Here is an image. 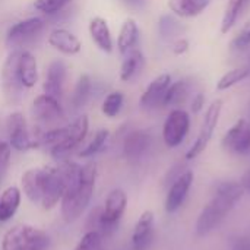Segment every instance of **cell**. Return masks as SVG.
<instances>
[{"mask_svg": "<svg viewBox=\"0 0 250 250\" xmlns=\"http://www.w3.org/2000/svg\"><path fill=\"white\" fill-rule=\"evenodd\" d=\"M190 82L188 79H180L174 83H171L163 98V104L161 107H177V105H182L189 94H190Z\"/></svg>", "mask_w": 250, "mask_h": 250, "instance_id": "cb8c5ba5", "label": "cell"}, {"mask_svg": "<svg viewBox=\"0 0 250 250\" xmlns=\"http://www.w3.org/2000/svg\"><path fill=\"white\" fill-rule=\"evenodd\" d=\"M69 3V0H35L34 7L44 15H56L57 12L63 10Z\"/></svg>", "mask_w": 250, "mask_h": 250, "instance_id": "e575fe53", "label": "cell"}, {"mask_svg": "<svg viewBox=\"0 0 250 250\" xmlns=\"http://www.w3.org/2000/svg\"><path fill=\"white\" fill-rule=\"evenodd\" d=\"M234 207H236L234 202H231L223 196L214 195L211 202L201 211V214L198 217V221L195 226L196 236L205 237L211 231H214Z\"/></svg>", "mask_w": 250, "mask_h": 250, "instance_id": "277c9868", "label": "cell"}, {"mask_svg": "<svg viewBox=\"0 0 250 250\" xmlns=\"http://www.w3.org/2000/svg\"><path fill=\"white\" fill-rule=\"evenodd\" d=\"M66 73H67V67L63 60L51 62L45 72V79L42 83L44 94L59 100V97H62V94H63Z\"/></svg>", "mask_w": 250, "mask_h": 250, "instance_id": "9a60e30c", "label": "cell"}, {"mask_svg": "<svg viewBox=\"0 0 250 250\" xmlns=\"http://www.w3.org/2000/svg\"><path fill=\"white\" fill-rule=\"evenodd\" d=\"M151 142V135L146 130H133L123 141V155L130 161H136L148 152Z\"/></svg>", "mask_w": 250, "mask_h": 250, "instance_id": "e0dca14e", "label": "cell"}, {"mask_svg": "<svg viewBox=\"0 0 250 250\" xmlns=\"http://www.w3.org/2000/svg\"><path fill=\"white\" fill-rule=\"evenodd\" d=\"M48 44L63 53V54H67V56H73V54H78L82 48V44L79 41V38L72 34L70 31L64 29V28H56L50 32L48 35Z\"/></svg>", "mask_w": 250, "mask_h": 250, "instance_id": "ac0fdd59", "label": "cell"}, {"mask_svg": "<svg viewBox=\"0 0 250 250\" xmlns=\"http://www.w3.org/2000/svg\"><path fill=\"white\" fill-rule=\"evenodd\" d=\"M34 119L42 125H54L64 119V110L59 100L47 94L38 95L32 103Z\"/></svg>", "mask_w": 250, "mask_h": 250, "instance_id": "7c38bea8", "label": "cell"}, {"mask_svg": "<svg viewBox=\"0 0 250 250\" xmlns=\"http://www.w3.org/2000/svg\"><path fill=\"white\" fill-rule=\"evenodd\" d=\"M10 154H12V146L9 142L0 141V173L4 174L9 163H10Z\"/></svg>", "mask_w": 250, "mask_h": 250, "instance_id": "8d00e7d4", "label": "cell"}, {"mask_svg": "<svg viewBox=\"0 0 250 250\" xmlns=\"http://www.w3.org/2000/svg\"><path fill=\"white\" fill-rule=\"evenodd\" d=\"M103 234L97 230H88L73 250H101Z\"/></svg>", "mask_w": 250, "mask_h": 250, "instance_id": "836d02e7", "label": "cell"}, {"mask_svg": "<svg viewBox=\"0 0 250 250\" xmlns=\"http://www.w3.org/2000/svg\"><path fill=\"white\" fill-rule=\"evenodd\" d=\"M89 35L92 38V41L95 42V45L104 51V53H111L113 51V38H111V32L108 28V23L104 18L101 16H95L91 19L89 22Z\"/></svg>", "mask_w": 250, "mask_h": 250, "instance_id": "ffe728a7", "label": "cell"}, {"mask_svg": "<svg viewBox=\"0 0 250 250\" xmlns=\"http://www.w3.org/2000/svg\"><path fill=\"white\" fill-rule=\"evenodd\" d=\"M18 73L21 83L23 88L35 86L38 81V69H37V59L28 50H19L18 54Z\"/></svg>", "mask_w": 250, "mask_h": 250, "instance_id": "d6986e66", "label": "cell"}, {"mask_svg": "<svg viewBox=\"0 0 250 250\" xmlns=\"http://www.w3.org/2000/svg\"><path fill=\"white\" fill-rule=\"evenodd\" d=\"M123 103H125V95H123V92H120V91H113V92H110V94L105 97V100H104V103H103V105H101V111H103L104 116L113 119V117H116V116L122 111Z\"/></svg>", "mask_w": 250, "mask_h": 250, "instance_id": "4dcf8cb0", "label": "cell"}, {"mask_svg": "<svg viewBox=\"0 0 250 250\" xmlns=\"http://www.w3.org/2000/svg\"><path fill=\"white\" fill-rule=\"evenodd\" d=\"M233 249L234 250H250L249 237H236L233 239Z\"/></svg>", "mask_w": 250, "mask_h": 250, "instance_id": "ab89813d", "label": "cell"}, {"mask_svg": "<svg viewBox=\"0 0 250 250\" xmlns=\"http://www.w3.org/2000/svg\"><path fill=\"white\" fill-rule=\"evenodd\" d=\"M97 179V164L88 163L82 166L79 179L66 189L62 198V215L66 223H72L78 220L86 207L89 205Z\"/></svg>", "mask_w": 250, "mask_h": 250, "instance_id": "6da1fadb", "label": "cell"}, {"mask_svg": "<svg viewBox=\"0 0 250 250\" xmlns=\"http://www.w3.org/2000/svg\"><path fill=\"white\" fill-rule=\"evenodd\" d=\"M171 48H173V53L177 54V56L185 54L189 50V41L186 38H179V40L174 41V44H173Z\"/></svg>", "mask_w": 250, "mask_h": 250, "instance_id": "74e56055", "label": "cell"}, {"mask_svg": "<svg viewBox=\"0 0 250 250\" xmlns=\"http://www.w3.org/2000/svg\"><path fill=\"white\" fill-rule=\"evenodd\" d=\"M44 21L41 18H28L12 25L6 34V45L13 50H21L22 45L31 42L44 29Z\"/></svg>", "mask_w": 250, "mask_h": 250, "instance_id": "ba28073f", "label": "cell"}, {"mask_svg": "<svg viewBox=\"0 0 250 250\" xmlns=\"http://www.w3.org/2000/svg\"><path fill=\"white\" fill-rule=\"evenodd\" d=\"M242 186H243V189H245V192H248L250 193V170H248L245 174H243V177H242Z\"/></svg>", "mask_w": 250, "mask_h": 250, "instance_id": "b9f144b4", "label": "cell"}, {"mask_svg": "<svg viewBox=\"0 0 250 250\" xmlns=\"http://www.w3.org/2000/svg\"><path fill=\"white\" fill-rule=\"evenodd\" d=\"M22 190L25 196L31 202H41V190H42V168H29L23 173L22 180Z\"/></svg>", "mask_w": 250, "mask_h": 250, "instance_id": "44dd1931", "label": "cell"}, {"mask_svg": "<svg viewBox=\"0 0 250 250\" xmlns=\"http://www.w3.org/2000/svg\"><path fill=\"white\" fill-rule=\"evenodd\" d=\"M190 129V117L182 108H174L167 116L163 126V139L168 148L179 146Z\"/></svg>", "mask_w": 250, "mask_h": 250, "instance_id": "30bf717a", "label": "cell"}, {"mask_svg": "<svg viewBox=\"0 0 250 250\" xmlns=\"http://www.w3.org/2000/svg\"><path fill=\"white\" fill-rule=\"evenodd\" d=\"M120 1L132 9H142L146 3V0H120Z\"/></svg>", "mask_w": 250, "mask_h": 250, "instance_id": "60d3db41", "label": "cell"}, {"mask_svg": "<svg viewBox=\"0 0 250 250\" xmlns=\"http://www.w3.org/2000/svg\"><path fill=\"white\" fill-rule=\"evenodd\" d=\"M248 66H249V67H250V54H249V63H248Z\"/></svg>", "mask_w": 250, "mask_h": 250, "instance_id": "7bdbcfd3", "label": "cell"}, {"mask_svg": "<svg viewBox=\"0 0 250 250\" xmlns=\"http://www.w3.org/2000/svg\"><path fill=\"white\" fill-rule=\"evenodd\" d=\"M221 111H223V100L212 101V104L208 107V110L205 113V117H204V122H202V127H201V132H199L196 141L193 142V145L186 152V160L188 161L196 158L198 155H201L205 151V148L208 146L209 141L212 139V135H214V130H215V127L218 125Z\"/></svg>", "mask_w": 250, "mask_h": 250, "instance_id": "5b68a950", "label": "cell"}, {"mask_svg": "<svg viewBox=\"0 0 250 250\" xmlns=\"http://www.w3.org/2000/svg\"><path fill=\"white\" fill-rule=\"evenodd\" d=\"M66 192V180L59 167L42 168V190H41V205L44 209L54 208L63 198Z\"/></svg>", "mask_w": 250, "mask_h": 250, "instance_id": "9c48e42d", "label": "cell"}, {"mask_svg": "<svg viewBox=\"0 0 250 250\" xmlns=\"http://www.w3.org/2000/svg\"><path fill=\"white\" fill-rule=\"evenodd\" d=\"M144 64H145V57L141 50L135 48L129 51L127 54H125V60L120 67V79L123 82L132 81L141 72Z\"/></svg>", "mask_w": 250, "mask_h": 250, "instance_id": "d4e9b609", "label": "cell"}, {"mask_svg": "<svg viewBox=\"0 0 250 250\" xmlns=\"http://www.w3.org/2000/svg\"><path fill=\"white\" fill-rule=\"evenodd\" d=\"M223 148L234 154H248L250 152V120H237L223 138Z\"/></svg>", "mask_w": 250, "mask_h": 250, "instance_id": "8fae6325", "label": "cell"}, {"mask_svg": "<svg viewBox=\"0 0 250 250\" xmlns=\"http://www.w3.org/2000/svg\"><path fill=\"white\" fill-rule=\"evenodd\" d=\"M154 239V214L152 211H145L139 217L133 233H132V248L133 250H148Z\"/></svg>", "mask_w": 250, "mask_h": 250, "instance_id": "2e32d148", "label": "cell"}, {"mask_svg": "<svg viewBox=\"0 0 250 250\" xmlns=\"http://www.w3.org/2000/svg\"><path fill=\"white\" fill-rule=\"evenodd\" d=\"M209 4L211 0H168L170 10L180 18H195Z\"/></svg>", "mask_w": 250, "mask_h": 250, "instance_id": "603a6c76", "label": "cell"}, {"mask_svg": "<svg viewBox=\"0 0 250 250\" xmlns=\"http://www.w3.org/2000/svg\"><path fill=\"white\" fill-rule=\"evenodd\" d=\"M6 129L9 135V144L16 151H28L40 146V135L35 138L31 135L26 126V120L22 113H12L7 116Z\"/></svg>", "mask_w": 250, "mask_h": 250, "instance_id": "8992f818", "label": "cell"}, {"mask_svg": "<svg viewBox=\"0 0 250 250\" xmlns=\"http://www.w3.org/2000/svg\"><path fill=\"white\" fill-rule=\"evenodd\" d=\"M48 236L32 226L19 224L9 229L1 240V250H47Z\"/></svg>", "mask_w": 250, "mask_h": 250, "instance_id": "3957f363", "label": "cell"}, {"mask_svg": "<svg viewBox=\"0 0 250 250\" xmlns=\"http://www.w3.org/2000/svg\"><path fill=\"white\" fill-rule=\"evenodd\" d=\"M193 173L190 170H186L183 171L170 186L168 192H167V198H166V211L168 214H173L176 212L185 202L190 188H192V183H193Z\"/></svg>", "mask_w": 250, "mask_h": 250, "instance_id": "4fadbf2b", "label": "cell"}, {"mask_svg": "<svg viewBox=\"0 0 250 250\" xmlns=\"http://www.w3.org/2000/svg\"><path fill=\"white\" fill-rule=\"evenodd\" d=\"M204 105H205V97H204V94L198 92V94L193 97V100H192V105H190V108H192L193 114H198V113L204 108Z\"/></svg>", "mask_w": 250, "mask_h": 250, "instance_id": "f35d334b", "label": "cell"}, {"mask_svg": "<svg viewBox=\"0 0 250 250\" xmlns=\"http://www.w3.org/2000/svg\"><path fill=\"white\" fill-rule=\"evenodd\" d=\"M233 250H234V249H233Z\"/></svg>", "mask_w": 250, "mask_h": 250, "instance_id": "bcb514c9", "label": "cell"}, {"mask_svg": "<svg viewBox=\"0 0 250 250\" xmlns=\"http://www.w3.org/2000/svg\"><path fill=\"white\" fill-rule=\"evenodd\" d=\"M18 54L19 50H13L4 60L0 72L1 91L4 94V98L10 104L19 103L22 100L23 89H25L23 85L21 83L19 73H18Z\"/></svg>", "mask_w": 250, "mask_h": 250, "instance_id": "52a82bcc", "label": "cell"}, {"mask_svg": "<svg viewBox=\"0 0 250 250\" xmlns=\"http://www.w3.org/2000/svg\"><path fill=\"white\" fill-rule=\"evenodd\" d=\"M21 204V190L15 186L7 188L0 196V223L9 221Z\"/></svg>", "mask_w": 250, "mask_h": 250, "instance_id": "484cf974", "label": "cell"}, {"mask_svg": "<svg viewBox=\"0 0 250 250\" xmlns=\"http://www.w3.org/2000/svg\"><path fill=\"white\" fill-rule=\"evenodd\" d=\"M89 129L88 117L79 116L72 123L63 127H54L47 132L40 133V145L51 146V155L56 160H63L76 146L82 144Z\"/></svg>", "mask_w": 250, "mask_h": 250, "instance_id": "7a4b0ae2", "label": "cell"}, {"mask_svg": "<svg viewBox=\"0 0 250 250\" xmlns=\"http://www.w3.org/2000/svg\"><path fill=\"white\" fill-rule=\"evenodd\" d=\"M69 1H72V0H69Z\"/></svg>", "mask_w": 250, "mask_h": 250, "instance_id": "f6af8a7d", "label": "cell"}, {"mask_svg": "<svg viewBox=\"0 0 250 250\" xmlns=\"http://www.w3.org/2000/svg\"><path fill=\"white\" fill-rule=\"evenodd\" d=\"M108 136H110V132L107 129H100L97 130V133L94 135V138L91 139V142L83 148L81 149L79 152V157L82 158H88V157H92L95 154H98L107 144L108 141Z\"/></svg>", "mask_w": 250, "mask_h": 250, "instance_id": "1f68e13d", "label": "cell"}, {"mask_svg": "<svg viewBox=\"0 0 250 250\" xmlns=\"http://www.w3.org/2000/svg\"><path fill=\"white\" fill-rule=\"evenodd\" d=\"M245 189L242 186V183L239 182H220L218 185H215L214 189V195L223 196L234 204H237L242 198H243Z\"/></svg>", "mask_w": 250, "mask_h": 250, "instance_id": "f1b7e54d", "label": "cell"}, {"mask_svg": "<svg viewBox=\"0 0 250 250\" xmlns=\"http://www.w3.org/2000/svg\"><path fill=\"white\" fill-rule=\"evenodd\" d=\"M250 76V67L246 66H242V67H237V69H233V70H229L226 75L221 76V79L217 82V89L218 91H226L231 86H234L236 83L245 81L246 78Z\"/></svg>", "mask_w": 250, "mask_h": 250, "instance_id": "f546056e", "label": "cell"}, {"mask_svg": "<svg viewBox=\"0 0 250 250\" xmlns=\"http://www.w3.org/2000/svg\"><path fill=\"white\" fill-rule=\"evenodd\" d=\"M91 91H92V82H91V78L88 75H82L78 82H76V86L73 89V94H72V105L75 108H81L86 104V101L89 100L91 97Z\"/></svg>", "mask_w": 250, "mask_h": 250, "instance_id": "83f0119b", "label": "cell"}, {"mask_svg": "<svg viewBox=\"0 0 250 250\" xmlns=\"http://www.w3.org/2000/svg\"><path fill=\"white\" fill-rule=\"evenodd\" d=\"M233 48L236 50H245L250 45V19L242 26V29L237 32V35L234 37L233 42H231Z\"/></svg>", "mask_w": 250, "mask_h": 250, "instance_id": "d590c367", "label": "cell"}, {"mask_svg": "<svg viewBox=\"0 0 250 250\" xmlns=\"http://www.w3.org/2000/svg\"><path fill=\"white\" fill-rule=\"evenodd\" d=\"M158 31L163 38H173L182 31V25L179 23V21L174 16L164 15V16H161V19L158 22Z\"/></svg>", "mask_w": 250, "mask_h": 250, "instance_id": "d6a6232c", "label": "cell"}, {"mask_svg": "<svg viewBox=\"0 0 250 250\" xmlns=\"http://www.w3.org/2000/svg\"><path fill=\"white\" fill-rule=\"evenodd\" d=\"M139 40V28L135 19L129 18L123 22L119 37H117V48L120 51V54H127L129 51L136 48Z\"/></svg>", "mask_w": 250, "mask_h": 250, "instance_id": "7402d4cb", "label": "cell"}, {"mask_svg": "<svg viewBox=\"0 0 250 250\" xmlns=\"http://www.w3.org/2000/svg\"><path fill=\"white\" fill-rule=\"evenodd\" d=\"M250 0H229L224 15H223V21H221V32L227 34L234 23L239 21V18L242 16L243 10L248 7Z\"/></svg>", "mask_w": 250, "mask_h": 250, "instance_id": "4316f807", "label": "cell"}, {"mask_svg": "<svg viewBox=\"0 0 250 250\" xmlns=\"http://www.w3.org/2000/svg\"><path fill=\"white\" fill-rule=\"evenodd\" d=\"M0 179H1V173H0Z\"/></svg>", "mask_w": 250, "mask_h": 250, "instance_id": "ee69618b", "label": "cell"}, {"mask_svg": "<svg viewBox=\"0 0 250 250\" xmlns=\"http://www.w3.org/2000/svg\"><path fill=\"white\" fill-rule=\"evenodd\" d=\"M170 85H171V76L168 73H163V75L157 76L148 85V88L144 91V94L139 100L141 107L145 110H152V108H157L158 105H161L163 98Z\"/></svg>", "mask_w": 250, "mask_h": 250, "instance_id": "5bb4252c", "label": "cell"}]
</instances>
